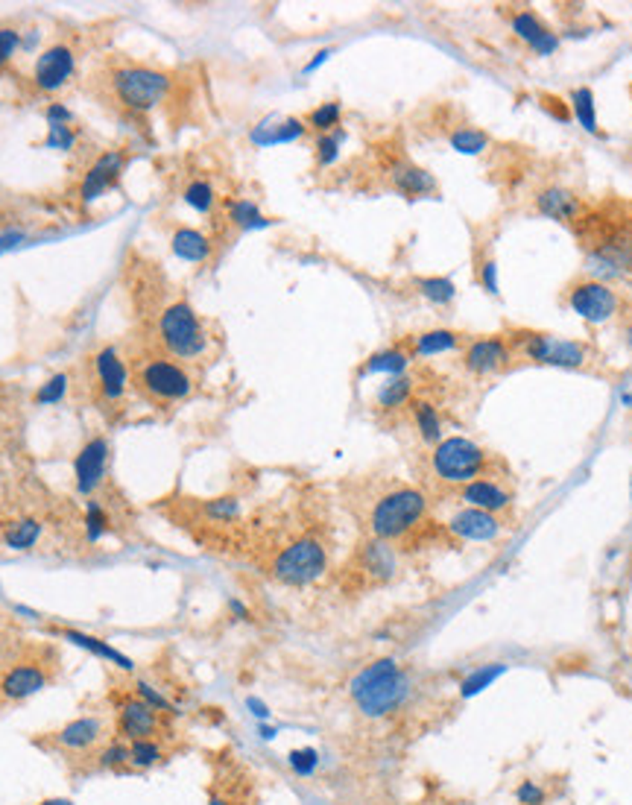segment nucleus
I'll return each mask as SVG.
<instances>
[{"instance_id":"1","label":"nucleus","mask_w":632,"mask_h":805,"mask_svg":"<svg viewBox=\"0 0 632 805\" xmlns=\"http://www.w3.org/2000/svg\"><path fill=\"white\" fill-rule=\"evenodd\" d=\"M348 694L363 718L381 720L410 700V676L393 656H384L355 674V680L348 683Z\"/></svg>"},{"instance_id":"2","label":"nucleus","mask_w":632,"mask_h":805,"mask_svg":"<svg viewBox=\"0 0 632 805\" xmlns=\"http://www.w3.org/2000/svg\"><path fill=\"white\" fill-rule=\"evenodd\" d=\"M428 512V495L416 486H402L393 489L378 498V504L372 507L369 516V530L375 539L393 542L402 539L404 533H410L416 524L425 519Z\"/></svg>"},{"instance_id":"3","label":"nucleus","mask_w":632,"mask_h":805,"mask_svg":"<svg viewBox=\"0 0 632 805\" xmlns=\"http://www.w3.org/2000/svg\"><path fill=\"white\" fill-rule=\"evenodd\" d=\"M430 469L442 484L465 486L486 469V451L468 437H445L430 454Z\"/></svg>"},{"instance_id":"4","label":"nucleus","mask_w":632,"mask_h":805,"mask_svg":"<svg viewBox=\"0 0 632 805\" xmlns=\"http://www.w3.org/2000/svg\"><path fill=\"white\" fill-rule=\"evenodd\" d=\"M158 334L164 348L179 357V360H194L208 348V334L199 322L196 311L187 302H173V305L161 313L158 320Z\"/></svg>"},{"instance_id":"5","label":"nucleus","mask_w":632,"mask_h":805,"mask_svg":"<svg viewBox=\"0 0 632 805\" xmlns=\"http://www.w3.org/2000/svg\"><path fill=\"white\" fill-rule=\"evenodd\" d=\"M114 97L132 112H149L158 103H164L170 91V77L161 71H152L144 65H126L112 74Z\"/></svg>"},{"instance_id":"6","label":"nucleus","mask_w":632,"mask_h":805,"mask_svg":"<svg viewBox=\"0 0 632 805\" xmlns=\"http://www.w3.org/2000/svg\"><path fill=\"white\" fill-rule=\"evenodd\" d=\"M328 568V554L322 542L311 539V536H302V539L290 542L284 551L275 556L273 563V577L284 586H311L313 580H320Z\"/></svg>"},{"instance_id":"7","label":"nucleus","mask_w":632,"mask_h":805,"mask_svg":"<svg viewBox=\"0 0 632 805\" xmlns=\"http://www.w3.org/2000/svg\"><path fill=\"white\" fill-rule=\"evenodd\" d=\"M515 346L521 348V355L533 364L542 366H559V369H580L589 360L585 346L577 340H568V337H554V334H521V340H515Z\"/></svg>"},{"instance_id":"8","label":"nucleus","mask_w":632,"mask_h":805,"mask_svg":"<svg viewBox=\"0 0 632 805\" xmlns=\"http://www.w3.org/2000/svg\"><path fill=\"white\" fill-rule=\"evenodd\" d=\"M618 305L620 299L615 290L603 282H594V278H582V282L568 287V308L591 325L612 320L618 313Z\"/></svg>"},{"instance_id":"9","label":"nucleus","mask_w":632,"mask_h":805,"mask_svg":"<svg viewBox=\"0 0 632 805\" xmlns=\"http://www.w3.org/2000/svg\"><path fill=\"white\" fill-rule=\"evenodd\" d=\"M140 387H144L152 399L161 402H179L194 393V381L187 375V369L173 364V360L156 357L140 369Z\"/></svg>"},{"instance_id":"10","label":"nucleus","mask_w":632,"mask_h":805,"mask_svg":"<svg viewBox=\"0 0 632 805\" xmlns=\"http://www.w3.org/2000/svg\"><path fill=\"white\" fill-rule=\"evenodd\" d=\"M463 366L472 375H498V372L512 366V346L501 334L477 337L463 348Z\"/></svg>"},{"instance_id":"11","label":"nucleus","mask_w":632,"mask_h":805,"mask_svg":"<svg viewBox=\"0 0 632 805\" xmlns=\"http://www.w3.org/2000/svg\"><path fill=\"white\" fill-rule=\"evenodd\" d=\"M114 729L121 741H140V738H156L161 729V715L156 709H149L140 697H123L117 703V718Z\"/></svg>"},{"instance_id":"12","label":"nucleus","mask_w":632,"mask_h":805,"mask_svg":"<svg viewBox=\"0 0 632 805\" xmlns=\"http://www.w3.org/2000/svg\"><path fill=\"white\" fill-rule=\"evenodd\" d=\"M109 454L112 448L103 437H94L79 448L74 460V477H77V493L82 498H91L103 486L105 472H109Z\"/></svg>"},{"instance_id":"13","label":"nucleus","mask_w":632,"mask_h":805,"mask_svg":"<svg viewBox=\"0 0 632 805\" xmlns=\"http://www.w3.org/2000/svg\"><path fill=\"white\" fill-rule=\"evenodd\" d=\"M77 71V56L68 44H53L47 48L39 59H35L32 79L41 91H59L70 83V77Z\"/></svg>"},{"instance_id":"14","label":"nucleus","mask_w":632,"mask_h":805,"mask_svg":"<svg viewBox=\"0 0 632 805\" xmlns=\"http://www.w3.org/2000/svg\"><path fill=\"white\" fill-rule=\"evenodd\" d=\"M445 528H448L451 536H456V539H463V542H492V539H498L501 530H503L498 516H492V512H483V510H474V507L456 510Z\"/></svg>"},{"instance_id":"15","label":"nucleus","mask_w":632,"mask_h":805,"mask_svg":"<svg viewBox=\"0 0 632 805\" xmlns=\"http://www.w3.org/2000/svg\"><path fill=\"white\" fill-rule=\"evenodd\" d=\"M121 170H123V153L121 149H109V153H103L97 161H94V165L88 167V173L79 182L82 205L97 203L100 196L114 185V179L121 176Z\"/></svg>"},{"instance_id":"16","label":"nucleus","mask_w":632,"mask_h":805,"mask_svg":"<svg viewBox=\"0 0 632 805\" xmlns=\"http://www.w3.org/2000/svg\"><path fill=\"white\" fill-rule=\"evenodd\" d=\"M512 32L536 56H554L559 50V36L533 13V9H519V13L512 15Z\"/></svg>"},{"instance_id":"17","label":"nucleus","mask_w":632,"mask_h":805,"mask_svg":"<svg viewBox=\"0 0 632 805\" xmlns=\"http://www.w3.org/2000/svg\"><path fill=\"white\" fill-rule=\"evenodd\" d=\"M47 683H50V676H47L44 665L21 662V665H12V668L4 674V680H0V694L6 700H27L32 694L44 692Z\"/></svg>"},{"instance_id":"18","label":"nucleus","mask_w":632,"mask_h":805,"mask_svg":"<svg viewBox=\"0 0 632 805\" xmlns=\"http://www.w3.org/2000/svg\"><path fill=\"white\" fill-rule=\"evenodd\" d=\"M53 741L70 753H86L91 746H97L103 741V720L97 715H82L65 723L62 729L53 732Z\"/></svg>"},{"instance_id":"19","label":"nucleus","mask_w":632,"mask_h":805,"mask_svg":"<svg viewBox=\"0 0 632 805\" xmlns=\"http://www.w3.org/2000/svg\"><path fill=\"white\" fill-rule=\"evenodd\" d=\"M94 372H97V381H100V390L105 399L121 402L129 387V372L112 346H105L97 352V357H94Z\"/></svg>"},{"instance_id":"20","label":"nucleus","mask_w":632,"mask_h":805,"mask_svg":"<svg viewBox=\"0 0 632 805\" xmlns=\"http://www.w3.org/2000/svg\"><path fill=\"white\" fill-rule=\"evenodd\" d=\"M460 498L465 501V507L483 510L498 516V512H507L512 507V495L503 489L498 481H486V477H477V481L465 484L460 489Z\"/></svg>"},{"instance_id":"21","label":"nucleus","mask_w":632,"mask_h":805,"mask_svg":"<svg viewBox=\"0 0 632 805\" xmlns=\"http://www.w3.org/2000/svg\"><path fill=\"white\" fill-rule=\"evenodd\" d=\"M390 179L395 185V191H402L407 200H421V196H433L437 194V179L433 173L413 165V161H395L390 167Z\"/></svg>"},{"instance_id":"22","label":"nucleus","mask_w":632,"mask_h":805,"mask_svg":"<svg viewBox=\"0 0 632 805\" xmlns=\"http://www.w3.org/2000/svg\"><path fill=\"white\" fill-rule=\"evenodd\" d=\"M304 132H308V126L299 118H264L249 132V141L255 147H278L299 141V138H304Z\"/></svg>"},{"instance_id":"23","label":"nucleus","mask_w":632,"mask_h":805,"mask_svg":"<svg viewBox=\"0 0 632 805\" xmlns=\"http://www.w3.org/2000/svg\"><path fill=\"white\" fill-rule=\"evenodd\" d=\"M536 212L547 220H556V223H571L580 214V200L562 185H547L536 194Z\"/></svg>"},{"instance_id":"24","label":"nucleus","mask_w":632,"mask_h":805,"mask_svg":"<svg viewBox=\"0 0 632 805\" xmlns=\"http://www.w3.org/2000/svg\"><path fill=\"white\" fill-rule=\"evenodd\" d=\"M360 565L372 580L386 583V580H393L398 571V554L393 551L390 542L375 539L372 536V539L360 547Z\"/></svg>"},{"instance_id":"25","label":"nucleus","mask_w":632,"mask_h":805,"mask_svg":"<svg viewBox=\"0 0 632 805\" xmlns=\"http://www.w3.org/2000/svg\"><path fill=\"white\" fill-rule=\"evenodd\" d=\"M59 636H62L65 641H70V645H77V647H82V650L94 653V656H97V659H105V662L117 665V668L126 671V674H132V671H135V662L129 659L126 653H121L117 647H112L109 641H103V638H97V636L79 633V629H59Z\"/></svg>"},{"instance_id":"26","label":"nucleus","mask_w":632,"mask_h":805,"mask_svg":"<svg viewBox=\"0 0 632 805\" xmlns=\"http://www.w3.org/2000/svg\"><path fill=\"white\" fill-rule=\"evenodd\" d=\"M170 247L176 258H182L187 264H203L211 258V240L199 229H187V226L176 229L170 238Z\"/></svg>"},{"instance_id":"27","label":"nucleus","mask_w":632,"mask_h":805,"mask_svg":"<svg viewBox=\"0 0 632 805\" xmlns=\"http://www.w3.org/2000/svg\"><path fill=\"white\" fill-rule=\"evenodd\" d=\"M460 346H463V334H456L451 329H430V331L416 334L413 355L416 357H437V355L456 352Z\"/></svg>"},{"instance_id":"28","label":"nucleus","mask_w":632,"mask_h":805,"mask_svg":"<svg viewBox=\"0 0 632 805\" xmlns=\"http://www.w3.org/2000/svg\"><path fill=\"white\" fill-rule=\"evenodd\" d=\"M407 366H410V355L404 352V348L398 346H390V348H381V352H375L366 357V364H363L360 375H407Z\"/></svg>"},{"instance_id":"29","label":"nucleus","mask_w":632,"mask_h":805,"mask_svg":"<svg viewBox=\"0 0 632 805\" xmlns=\"http://www.w3.org/2000/svg\"><path fill=\"white\" fill-rule=\"evenodd\" d=\"M226 212H229L231 223L238 229H243V231H261V229L273 226V220H269L252 200H229Z\"/></svg>"},{"instance_id":"30","label":"nucleus","mask_w":632,"mask_h":805,"mask_svg":"<svg viewBox=\"0 0 632 805\" xmlns=\"http://www.w3.org/2000/svg\"><path fill=\"white\" fill-rule=\"evenodd\" d=\"M410 395H413V378L410 375H393L378 387L375 402H378L381 411H398V407H404L410 402Z\"/></svg>"},{"instance_id":"31","label":"nucleus","mask_w":632,"mask_h":805,"mask_svg":"<svg viewBox=\"0 0 632 805\" xmlns=\"http://www.w3.org/2000/svg\"><path fill=\"white\" fill-rule=\"evenodd\" d=\"M568 103H571V112L573 118H577V123L582 126L585 132L597 135L600 132V123H597V106H594V91L591 88H573L568 95Z\"/></svg>"},{"instance_id":"32","label":"nucleus","mask_w":632,"mask_h":805,"mask_svg":"<svg viewBox=\"0 0 632 805\" xmlns=\"http://www.w3.org/2000/svg\"><path fill=\"white\" fill-rule=\"evenodd\" d=\"M41 533H44V524L39 519H21L6 528L4 542L9 551H30V547L41 539Z\"/></svg>"},{"instance_id":"33","label":"nucleus","mask_w":632,"mask_h":805,"mask_svg":"<svg viewBox=\"0 0 632 805\" xmlns=\"http://www.w3.org/2000/svg\"><path fill=\"white\" fill-rule=\"evenodd\" d=\"M448 144L460 156H483L492 147V138L483 130H477V126H460V130L448 135Z\"/></svg>"},{"instance_id":"34","label":"nucleus","mask_w":632,"mask_h":805,"mask_svg":"<svg viewBox=\"0 0 632 805\" xmlns=\"http://www.w3.org/2000/svg\"><path fill=\"white\" fill-rule=\"evenodd\" d=\"M413 422H416L419 437L425 442H430V446H439V442L445 439L442 437V416L430 402H416L413 404Z\"/></svg>"},{"instance_id":"35","label":"nucleus","mask_w":632,"mask_h":805,"mask_svg":"<svg viewBox=\"0 0 632 805\" xmlns=\"http://www.w3.org/2000/svg\"><path fill=\"white\" fill-rule=\"evenodd\" d=\"M507 674V665L503 662H489V665H480V668H474L472 674L465 676V680L460 683V697L468 700V697H477L480 692H486V688L501 680V676Z\"/></svg>"},{"instance_id":"36","label":"nucleus","mask_w":632,"mask_h":805,"mask_svg":"<svg viewBox=\"0 0 632 805\" xmlns=\"http://www.w3.org/2000/svg\"><path fill=\"white\" fill-rule=\"evenodd\" d=\"M167 753L158 744V738H140V741H129V767L132 770H152L158 767Z\"/></svg>"},{"instance_id":"37","label":"nucleus","mask_w":632,"mask_h":805,"mask_svg":"<svg viewBox=\"0 0 632 805\" xmlns=\"http://www.w3.org/2000/svg\"><path fill=\"white\" fill-rule=\"evenodd\" d=\"M416 290L433 305H451L456 296V285L451 282L448 276H425L416 278Z\"/></svg>"},{"instance_id":"38","label":"nucleus","mask_w":632,"mask_h":805,"mask_svg":"<svg viewBox=\"0 0 632 805\" xmlns=\"http://www.w3.org/2000/svg\"><path fill=\"white\" fill-rule=\"evenodd\" d=\"M339 118H343V106H339L337 100H328V103H320V106H316L308 114L304 126H308V130H313L316 135H325V132H334L337 130Z\"/></svg>"},{"instance_id":"39","label":"nucleus","mask_w":632,"mask_h":805,"mask_svg":"<svg viewBox=\"0 0 632 805\" xmlns=\"http://www.w3.org/2000/svg\"><path fill=\"white\" fill-rule=\"evenodd\" d=\"M343 144H346V130H343V126H337L334 132L316 135V144H313L316 165H320V167H331L334 161L339 158V147H343Z\"/></svg>"},{"instance_id":"40","label":"nucleus","mask_w":632,"mask_h":805,"mask_svg":"<svg viewBox=\"0 0 632 805\" xmlns=\"http://www.w3.org/2000/svg\"><path fill=\"white\" fill-rule=\"evenodd\" d=\"M182 200H185L187 205H191L194 212L208 214L211 208H214V203H217V194H214V188H211V182H205V179H194V182L185 188Z\"/></svg>"},{"instance_id":"41","label":"nucleus","mask_w":632,"mask_h":805,"mask_svg":"<svg viewBox=\"0 0 632 805\" xmlns=\"http://www.w3.org/2000/svg\"><path fill=\"white\" fill-rule=\"evenodd\" d=\"M105 533H109V512H105L100 501L88 498L86 501V539L100 542Z\"/></svg>"},{"instance_id":"42","label":"nucleus","mask_w":632,"mask_h":805,"mask_svg":"<svg viewBox=\"0 0 632 805\" xmlns=\"http://www.w3.org/2000/svg\"><path fill=\"white\" fill-rule=\"evenodd\" d=\"M97 764L103 770H114V773H123V770L129 767V744L126 741H109L103 746V750L97 753Z\"/></svg>"},{"instance_id":"43","label":"nucleus","mask_w":632,"mask_h":805,"mask_svg":"<svg viewBox=\"0 0 632 805\" xmlns=\"http://www.w3.org/2000/svg\"><path fill=\"white\" fill-rule=\"evenodd\" d=\"M287 764L296 776L308 779V776L316 773V770H320V753H316L313 746H299V750L287 753Z\"/></svg>"},{"instance_id":"44","label":"nucleus","mask_w":632,"mask_h":805,"mask_svg":"<svg viewBox=\"0 0 632 805\" xmlns=\"http://www.w3.org/2000/svg\"><path fill=\"white\" fill-rule=\"evenodd\" d=\"M135 697H140L144 700V703L149 706V709H156L158 715H179V711H176V706L170 703L167 697H164L158 688H152L149 683H144V680H135Z\"/></svg>"},{"instance_id":"45","label":"nucleus","mask_w":632,"mask_h":805,"mask_svg":"<svg viewBox=\"0 0 632 805\" xmlns=\"http://www.w3.org/2000/svg\"><path fill=\"white\" fill-rule=\"evenodd\" d=\"M205 516L214 519V521H234L240 516V501L234 495H222V498H214V501H205Z\"/></svg>"},{"instance_id":"46","label":"nucleus","mask_w":632,"mask_h":805,"mask_svg":"<svg viewBox=\"0 0 632 805\" xmlns=\"http://www.w3.org/2000/svg\"><path fill=\"white\" fill-rule=\"evenodd\" d=\"M65 393H68V375L65 372H56V375L47 378L41 384V390L35 393V402L39 404H59L65 399Z\"/></svg>"},{"instance_id":"47","label":"nucleus","mask_w":632,"mask_h":805,"mask_svg":"<svg viewBox=\"0 0 632 805\" xmlns=\"http://www.w3.org/2000/svg\"><path fill=\"white\" fill-rule=\"evenodd\" d=\"M74 144H77L74 126H47V138H44V147L47 149H56V153H68V149H74Z\"/></svg>"},{"instance_id":"48","label":"nucleus","mask_w":632,"mask_h":805,"mask_svg":"<svg viewBox=\"0 0 632 805\" xmlns=\"http://www.w3.org/2000/svg\"><path fill=\"white\" fill-rule=\"evenodd\" d=\"M515 800H519V805H545L547 802V793L542 785H536V782L524 779L519 788H515Z\"/></svg>"},{"instance_id":"49","label":"nucleus","mask_w":632,"mask_h":805,"mask_svg":"<svg viewBox=\"0 0 632 805\" xmlns=\"http://www.w3.org/2000/svg\"><path fill=\"white\" fill-rule=\"evenodd\" d=\"M18 48H21V32L12 27H0V68L12 59V53Z\"/></svg>"},{"instance_id":"50","label":"nucleus","mask_w":632,"mask_h":805,"mask_svg":"<svg viewBox=\"0 0 632 805\" xmlns=\"http://www.w3.org/2000/svg\"><path fill=\"white\" fill-rule=\"evenodd\" d=\"M480 285H483L486 294L498 296L501 294V282H498V261L495 258H486L483 264H480Z\"/></svg>"},{"instance_id":"51","label":"nucleus","mask_w":632,"mask_h":805,"mask_svg":"<svg viewBox=\"0 0 632 805\" xmlns=\"http://www.w3.org/2000/svg\"><path fill=\"white\" fill-rule=\"evenodd\" d=\"M47 118V126H70V121H74V114H70V109L65 106V103H50L44 112Z\"/></svg>"},{"instance_id":"52","label":"nucleus","mask_w":632,"mask_h":805,"mask_svg":"<svg viewBox=\"0 0 632 805\" xmlns=\"http://www.w3.org/2000/svg\"><path fill=\"white\" fill-rule=\"evenodd\" d=\"M331 56H334V50H331V48H322L320 53H313V59H311L308 65H304V68H302V74H304V77H308V74H313V71H320V68H322V65H325L328 59H331Z\"/></svg>"},{"instance_id":"53","label":"nucleus","mask_w":632,"mask_h":805,"mask_svg":"<svg viewBox=\"0 0 632 805\" xmlns=\"http://www.w3.org/2000/svg\"><path fill=\"white\" fill-rule=\"evenodd\" d=\"M246 709L252 711V715L257 718V720H269V709H266V703L264 700H257V697H249L246 700Z\"/></svg>"},{"instance_id":"54","label":"nucleus","mask_w":632,"mask_h":805,"mask_svg":"<svg viewBox=\"0 0 632 805\" xmlns=\"http://www.w3.org/2000/svg\"><path fill=\"white\" fill-rule=\"evenodd\" d=\"M229 612L238 618V621H249V618H252V612L246 610V603L238 601V598H229Z\"/></svg>"},{"instance_id":"55","label":"nucleus","mask_w":632,"mask_h":805,"mask_svg":"<svg viewBox=\"0 0 632 805\" xmlns=\"http://www.w3.org/2000/svg\"><path fill=\"white\" fill-rule=\"evenodd\" d=\"M23 240V231L21 229H12V231H4L0 235V249H9V247H18V243Z\"/></svg>"},{"instance_id":"56","label":"nucleus","mask_w":632,"mask_h":805,"mask_svg":"<svg viewBox=\"0 0 632 805\" xmlns=\"http://www.w3.org/2000/svg\"><path fill=\"white\" fill-rule=\"evenodd\" d=\"M39 805H74V800H68V797H50V800H41Z\"/></svg>"},{"instance_id":"57","label":"nucleus","mask_w":632,"mask_h":805,"mask_svg":"<svg viewBox=\"0 0 632 805\" xmlns=\"http://www.w3.org/2000/svg\"><path fill=\"white\" fill-rule=\"evenodd\" d=\"M257 732H261V738H264V741H273V738H275V729H273V727H266V723H261V729H257Z\"/></svg>"},{"instance_id":"58","label":"nucleus","mask_w":632,"mask_h":805,"mask_svg":"<svg viewBox=\"0 0 632 805\" xmlns=\"http://www.w3.org/2000/svg\"><path fill=\"white\" fill-rule=\"evenodd\" d=\"M208 805H231V802H229L226 797H220V793H211V797H208Z\"/></svg>"},{"instance_id":"59","label":"nucleus","mask_w":632,"mask_h":805,"mask_svg":"<svg viewBox=\"0 0 632 805\" xmlns=\"http://www.w3.org/2000/svg\"><path fill=\"white\" fill-rule=\"evenodd\" d=\"M620 402H624L627 407L632 404V393H620Z\"/></svg>"},{"instance_id":"60","label":"nucleus","mask_w":632,"mask_h":805,"mask_svg":"<svg viewBox=\"0 0 632 805\" xmlns=\"http://www.w3.org/2000/svg\"><path fill=\"white\" fill-rule=\"evenodd\" d=\"M629 493H632V484H629Z\"/></svg>"}]
</instances>
